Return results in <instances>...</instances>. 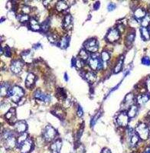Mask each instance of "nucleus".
<instances>
[{
	"instance_id": "nucleus-1",
	"label": "nucleus",
	"mask_w": 150,
	"mask_h": 153,
	"mask_svg": "<svg viewBox=\"0 0 150 153\" xmlns=\"http://www.w3.org/2000/svg\"><path fill=\"white\" fill-rule=\"evenodd\" d=\"M2 137L4 142V146L8 149H12L17 145V140L10 130H6L4 132Z\"/></svg>"
},
{
	"instance_id": "nucleus-2",
	"label": "nucleus",
	"mask_w": 150,
	"mask_h": 153,
	"mask_svg": "<svg viewBox=\"0 0 150 153\" xmlns=\"http://www.w3.org/2000/svg\"><path fill=\"white\" fill-rule=\"evenodd\" d=\"M24 90L23 89L20 87L19 86H13L11 87L8 96H9V98L12 100L14 103H19L23 96H24Z\"/></svg>"
},
{
	"instance_id": "nucleus-3",
	"label": "nucleus",
	"mask_w": 150,
	"mask_h": 153,
	"mask_svg": "<svg viewBox=\"0 0 150 153\" xmlns=\"http://www.w3.org/2000/svg\"><path fill=\"white\" fill-rule=\"evenodd\" d=\"M136 132L143 140H146L149 136V129L145 122H139L136 127Z\"/></svg>"
},
{
	"instance_id": "nucleus-4",
	"label": "nucleus",
	"mask_w": 150,
	"mask_h": 153,
	"mask_svg": "<svg viewBox=\"0 0 150 153\" xmlns=\"http://www.w3.org/2000/svg\"><path fill=\"white\" fill-rule=\"evenodd\" d=\"M57 136V131L55 130L54 127H52L50 125H48L45 127L44 133H43V137L45 140L47 142L53 141L55 138Z\"/></svg>"
},
{
	"instance_id": "nucleus-5",
	"label": "nucleus",
	"mask_w": 150,
	"mask_h": 153,
	"mask_svg": "<svg viewBox=\"0 0 150 153\" xmlns=\"http://www.w3.org/2000/svg\"><path fill=\"white\" fill-rule=\"evenodd\" d=\"M88 64L91 69L94 71L100 70L103 67V61L98 56L92 55L88 59Z\"/></svg>"
},
{
	"instance_id": "nucleus-6",
	"label": "nucleus",
	"mask_w": 150,
	"mask_h": 153,
	"mask_svg": "<svg viewBox=\"0 0 150 153\" xmlns=\"http://www.w3.org/2000/svg\"><path fill=\"white\" fill-rule=\"evenodd\" d=\"M98 42L96 38H90L84 42V48L89 52H97L98 51Z\"/></svg>"
},
{
	"instance_id": "nucleus-7",
	"label": "nucleus",
	"mask_w": 150,
	"mask_h": 153,
	"mask_svg": "<svg viewBox=\"0 0 150 153\" xmlns=\"http://www.w3.org/2000/svg\"><path fill=\"white\" fill-rule=\"evenodd\" d=\"M120 33L117 29H111L109 30L107 35V40L109 42H114L119 40Z\"/></svg>"
},
{
	"instance_id": "nucleus-8",
	"label": "nucleus",
	"mask_w": 150,
	"mask_h": 153,
	"mask_svg": "<svg viewBox=\"0 0 150 153\" xmlns=\"http://www.w3.org/2000/svg\"><path fill=\"white\" fill-rule=\"evenodd\" d=\"M129 116L127 115V112H121L117 117V122L118 126L121 127H126L129 122Z\"/></svg>"
},
{
	"instance_id": "nucleus-9",
	"label": "nucleus",
	"mask_w": 150,
	"mask_h": 153,
	"mask_svg": "<svg viewBox=\"0 0 150 153\" xmlns=\"http://www.w3.org/2000/svg\"><path fill=\"white\" fill-rule=\"evenodd\" d=\"M128 136H129V142L130 146H136L138 144L139 141V137L136 134V132H134L133 129H129L128 130Z\"/></svg>"
},
{
	"instance_id": "nucleus-10",
	"label": "nucleus",
	"mask_w": 150,
	"mask_h": 153,
	"mask_svg": "<svg viewBox=\"0 0 150 153\" xmlns=\"http://www.w3.org/2000/svg\"><path fill=\"white\" fill-rule=\"evenodd\" d=\"M32 145H33L32 140L28 138L23 143H21L19 146L21 153H29L32 148Z\"/></svg>"
},
{
	"instance_id": "nucleus-11",
	"label": "nucleus",
	"mask_w": 150,
	"mask_h": 153,
	"mask_svg": "<svg viewBox=\"0 0 150 153\" xmlns=\"http://www.w3.org/2000/svg\"><path fill=\"white\" fill-rule=\"evenodd\" d=\"M23 67V62L20 60L13 61L10 66V69L14 74H19L21 71Z\"/></svg>"
},
{
	"instance_id": "nucleus-12",
	"label": "nucleus",
	"mask_w": 150,
	"mask_h": 153,
	"mask_svg": "<svg viewBox=\"0 0 150 153\" xmlns=\"http://www.w3.org/2000/svg\"><path fill=\"white\" fill-rule=\"evenodd\" d=\"M5 120H7L8 122L11 123V124H15V123H16V112H15V110L14 108L10 109V110L5 113Z\"/></svg>"
},
{
	"instance_id": "nucleus-13",
	"label": "nucleus",
	"mask_w": 150,
	"mask_h": 153,
	"mask_svg": "<svg viewBox=\"0 0 150 153\" xmlns=\"http://www.w3.org/2000/svg\"><path fill=\"white\" fill-rule=\"evenodd\" d=\"M34 96H35V99L42 100L44 101V102H45V103H49L51 100L50 95L46 94V93H44L43 92H41L40 90H37L35 92Z\"/></svg>"
},
{
	"instance_id": "nucleus-14",
	"label": "nucleus",
	"mask_w": 150,
	"mask_h": 153,
	"mask_svg": "<svg viewBox=\"0 0 150 153\" xmlns=\"http://www.w3.org/2000/svg\"><path fill=\"white\" fill-rule=\"evenodd\" d=\"M27 127H28V126H27L26 122H25V121H19V122H17L15 124V131L18 133L20 134L24 133L26 131Z\"/></svg>"
},
{
	"instance_id": "nucleus-15",
	"label": "nucleus",
	"mask_w": 150,
	"mask_h": 153,
	"mask_svg": "<svg viewBox=\"0 0 150 153\" xmlns=\"http://www.w3.org/2000/svg\"><path fill=\"white\" fill-rule=\"evenodd\" d=\"M21 57L22 61L28 64H31L33 61V56L30 51H24L21 53Z\"/></svg>"
},
{
	"instance_id": "nucleus-16",
	"label": "nucleus",
	"mask_w": 150,
	"mask_h": 153,
	"mask_svg": "<svg viewBox=\"0 0 150 153\" xmlns=\"http://www.w3.org/2000/svg\"><path fill=\"white\" fill-rule=\"evenodd\" d=\"M63 27L66 30H70L72 27V16L70 14H67L65 15L63 20Z\"/></svg>"
},
{
	"instance_id": "nucleus-17",
	"label": "nucleus",
	"mask_w": 150,
	"mask_h": 153,
	"mask_svg": "<svg viewBox=\"0 0 150 153\" xmlns=\"http://www.w3.org/2000/svg\"><path fill=\"white\" fill-rule=\"evenodd\" d=\"M62 146V142L60 139H57L51 145V151L52 153H60Z\"/></svg>"
},
{
	"instance_id": "nucleus-18",
	"label": "nucleus",
	"mask_w": 150,
	"mask_h": 153,
	"mask_svg": "<svg viewBox=\"0 0 150 153\" xmlns=\"http://www.w3.org/2000/svg\"><path fill=\"white\" fill-rule=\"evenodd\" d=\"M29 27L31 30L33 31H40L41 30V25L38 23V22L37 21V19H35V18H31L29 20Z\"/></svg>"
},
{
	"instance_id": "nucleus-19",
	"label": "nucleus",
	"mask_w": 150,
	"mask_h": 153,
	"mask_svg": "<svg viewBox=\"0 0 150 153\" xmlns=\"http://www.w3.org/2000/svg\"><path fill=\"white\" fill-rule=\"evenodd\" d=\"M146 12L145 10L143 8H137L135 11H134V17L136 20L139 19H143L146 15Z\"/></svg>"
},
{
	"instance_id": "nucleus-20",
	"label": "nucleus",
	"mask_w": 150,
	"mask_h": 153,
	"mask_svg": "<svg viewBox=\"0 0 150 153\" xmlns=\"http://www.w3.org/2000/svg\"><path fill=\"white\" fill-rule=\"evenodd\" d=\"M35 82V74H32V73H29L26 76V80H25V85H26L27 87H31L33 86Z\"/></svg>"
},
{
	"instance_id": "nucleus-21",
	"label": "nucleus",
	"mask_w": 150,
	"mask_h": 153,
	"mask_svg": "<svg viewBox=\"0 0 150 153\" xmlns=\"http://www.w3.org/2000/svg\"><path fill=\"white\" fill-rule=\"evenodd\" d=\"M133 100H134V96L133 93H129L125 97V105H126V108L130 107L131 106L133 105Z\"/></svg>"
},
{
	"instance_id": "nucleus-22",
	"label": "nucleus",
	"mask_w": 150,
	"mask_h": 153,
	"mask_svg": "<svg viewBox=\"0 0 150 153\" xmlns=\"http://www.w3.org/2000/svg\"><path fill=\"white\" fill-rule=\"evenodd\" d=\"M150 98L149 93H145V94H143V95L139 96L138 97L136 98V101H137V104H144L147 102Z\"/></svg>"
},
{
	"instance_id": "nucleus-23",
	"label": "nucleus",
	"mask_w": 150,
	"mask_h": 153,
	"mask_svg": "<svg viewBox=\"0 0 150 153\" xmlns=\"http://www.w3.org/2000/svg\"><path fill=\"white\" fill-rule=\"evenodd\" d=\"M138 112V106L136 105H133L129 108L127 115L129 118H134Z\"/></svg>"
},
{
	"instance_id": "nucleus-24",
	"label": "nucleus",
	"mask_w": 150,
	"mask_h": 153,
	"mask_svg": "<svg viewBox=\"0 0 150 153\" xmlns=\"http://www.w3.org/2000/svg\"><path fill=\"white\" fill-rule=\"evenodd\" d=\"M69 41H70V38L68 36H65V37H62L59 41V47L61 48H66L69 45Z\"/></svg>"
},
{
	"instance_id": "nucleus-25",
	"label": "nucleus",
	"mask_w": 150,
	"mask_h": 153,
	"mask_svg": "<svg viewBox=\"0 0 150 153\" xmlns=\"http://www.w3.org/2000/svg\"><path fill=\"white\" fill-rule=\"evenodd\" d=\"M10 89V85L8 83H3L1 86V96H5L9 94Z\"/></svg>"
},
{
	"instance_id": "nucleus-26",
	"label": "nucleus",
	"mask_w": 150,
	"mask_h": 153,
	"mask_svg": "<svg viewBox=\"0 0 150 153\" xmlns=\"http://www.w3.org/2000/svg\"><path fill=\"white\" fill-rule=\"evenodd\" d=\"M55 8H56V9L58 12H62V11H64V10L67 9V8H68V5H67L66 2H64V1H59V2H57L56 5H55Z\"/></svg>"
},
{
	"instance_id": "nucleus-27",
	"label": "nucleus",
	"mask_w": 150,
	"mask_h": 153,
	"mask_svg": "<svg viewBox=\"0 0 150 153\" xmlns=\"http://www.w3.org/2000/svg\"><path fill=\"white\" fill-rule=\"evenodd\" d=\"M84 77L89 83H93L96 80V74L93 71L87 72L84 75Z\"/></svg>"
},
{
	"instance_id": "nucleus-28",
	"label": "nucleus",
	"mask_w": 150,
	"mask_h": 153,
	"mask_svg": "<svg viewBox=\"0 0 150 153\" xmlns=\"http://www.w3.org/2000/svg\"><path fill=\"white\" fill-rule=\"evenodd\" d=\"M123 56H122L119 58V60L118 61V62H117V64L115 66L114 70H113V72H114L115 74H117V73H119L121 71L122 67H123Z\"/></svg>"
},
{
	"instance_id": "nucleus-29",
	"label": "nucleus",
	"mask_w": 150,
	"mask_h": 153,
	"mask_svg": "<svg viewBox=\"0 0 150 153\" xmlns=\"http://www.w3.org/2000/svg\"><path fill=\"white\" fill-rule=\"evenodd\" d=\"M135 38V32L134 31H130L129 33L127 34L126 38V43L127 45H130Z\"/></svg>"
},
{
	"instance_id": "nucleus-30",
	"label": "nucleus",
	"mask_w": 150,
	"mask_h": 153,
	"mask_svg": "<svg viewBox=\"0 0 150 153\" xmlns=\"http://www.w3.org/2000/svg\"><path fill=\"white\" fill-rule=\"evenodd\" d=\"M140 31L143 39H144L145 41H148V40L150 38V34L149 32V30H148L146 28H143V27H142L140 29Z\"/></svg>"
},
{
	"instance_id": "nucleus-31",
	"label": "nucleus",
	"mask_w": 150,
	"mask_h": 153,
	"mask_svg": "<svg viewBox=\"0 0 150 153\" xmlns=\"http://www.w3.org/2000/svg\"><path fill=\"white\" fill-rule=\"evenodd\" d=\"M78 57L80 59H81L82 61H87L89 59V55L87 51L85 50V49H81L79 52Z\"/></svg>"
},
{
	"instance_id": "nucleus-32",
	"label": "nucleus",
	"mask_w": 150,
	"mask_h": 153,
	"mask_svg": "<svg viewBox=\"0 0 150 153\" xmlns=\"http://www.w3.org/2000/svg\"><path fill=\"white\" fill-rule=\"evenodd\" d=\"M100 58H101L103 62H107V61L110 60V55L109 52L107 51H103L101 55H100Z\"/></svg>"
},
{
	"instance_id": "nucleus-33",
	"label": "nucleus",
	"mask_w": 150,
	"mask_h": 153,
	"mask_svg": "<svg viewBox=\"0 0 150 153\" xmlns=\"http://www.w3.org/2000/svg\"><path fill=\"white\" fill-rule=\"evenodd\" d=\"M28 138H29V137H28V134L26 133L21 134V135L19 136V138L17 139V145L19 146H19H20L21 143H23Z\"/></svg>"
},
{
	"instance_id": "nucleus-34",
	"label": "nucleus",
	"mask_w": 150,
	"mask_h": 153,
	"mask_svg": "<svg viewBox=\"0 0 150 153\" xmlns=\"http://www.w3.org/2000/svg\"><path fill=\"white\" fill-rule=\"evenodd\" d=\"M149 23H150V14H148L146 15L145 18L142 20L141 25H142V27H143V28H146V27L149 26Z\"/></svg>"
},
{
	"instance_id": "nucleus-35",
	"label": "nucleus",
	"mask_w": 150,
	"mask_h": 153,
	"mask_svg": "<svg viewBox=\"0 0 150 153\" xmlns=\"http://www.w3.org/2000/svg\"><path fill=\"white\" fill-rule=\"evenodd\" d=\"M18 19H19V21H20L21 22H22V23L27 22L28 21H29V20H30L29 15H25V14L19 15V16H18Z\"/></svg>"
},
{
	"instance_id": "nucleus-36",
	"label": "nucleus",
	"mask_w": 150,
	"mask_h": 153,
	"mask_svg": "<svg viewBox=\"0 0 150 153\" xmlns=\"http://www.w3.org/2000/svg\"><path fill=\"white\" fill-rule=\"evenodd\" d=\"M21 9L22 11V12H23V14L25 15H28L29 12H31V7L29 5H22V7H21Z\"/></svg>"
},
{
	"instance_id": "nucleus-37",
	"label": "nucleus",
	"mask_w": 150,
	"mask_h": 153,
	"mask_svg": "<svg viewBox=\"0 0 150 153\" xmlns=\"http://www.w3.org/2000/svg\"><path fill=\"white\" fill-rule=\"evenodd\" d=\"M41 30L42 31H47L49 29V22H48V21H45L41 25Z\"/></svg>"
},
{
	"instance_id": "nucleus-38",
	"label": "nucleus",
	"mask_w": 150,
	"mask_h": 153,
	"mask_svg": "<svg viewBox=\"0 0 150 153\" xmlns=\"http://www.w3.org/2000/svg\"><path fill=\"white\" fill-rule=\"evenodd\" d=\"M142 63L143 65H146V66H149L150 65V58L147 56H145V57H143L142 59Z\"/></svg>"
},
{
	"instance_id": "nucleus-39",
	"label": "nucleus",
	"mask_w": 150,
	"mask_h": 153,
	"mask_svg": "<svg viewBox=\"0 0 150 153\" xmlns=\"http://www.w3.org/2000/svg\"><path fill=\"white\" fill-rule=\"evenodd\" d=\"M48 40L51 41V42H55V41H57V35H55L54 34H51L50 35L48 36Z\"/></svg>"
},
{
	"instance_id": "nucleus-40",
	"label": "nucleus",
	"mask_w": 150,
	"mask_h": 153,
	"mask_svg": "<svg viewBox=\"0 0 150 153\" xmlns=\"http://www.w3.org/2000/svg\"><path fill=\"white\" fill-rule=\"evenodd\" d=\"M77 116H80V117H81L83 115V110H82V108H81V106L80 105H77Z\"/></svg>"
},
{
	"instance_id": "nucleus-41",
	"label": "nucleus",
	"mask_w": 150,
	"mask_h": 153,
	"mask_svg": "<svg viewBox=\"0 0 150 153\" xmlns=\"http://www.w3.org/2000/svg\"><path fill=\"white\" fill-rule=\"evenodd\" d=\"M145 86L149 93H150V76H148L147 79L145 80Z\"/></svg>"
},
{
	"instance_id": "nucleus-42",
	"label": "nucleus",
	"mask_w": 150,
	"mask_h": 153,
	"mask_svg": "<svg viewBox=\"0 0 150 153\" xmlns=\"http://www.w3.org/2000/svg\"><path fill=\"white\" fill-rule=\"evenodd\" d=\"M4 54H5V56H7V57H10V56H11V50H10V48H9V47H6V48H5Z\"/></svg>"
},
{
	"instance_id": "nucleus-43",
	"label": "nucleus",
	"mask_w": 150,
	"mask_h": 153,
	"mask_svg": "<svg viewBox=\"0 0 150 153\" xmlns=\"http://www.w3.org/2000/svg\"><path fill=\"white\" fill-rule=\"evenodd\" d=\"M115 8H116V5L113 4V3H109V5H107V9H108V11H113Z\"/></svg>"
},
{
	"instance_id": "nucleus-44",
	"label": "nucleus",
	"mask_w": 150,
	"mask_h": 153,
	"mask_svg": "<svg viewBox=\"0 0 150 153\" xmlns=\"http://www.w3.org/2000/svg\"><path fill=\"white\" fill-rule=\"evenodd\" d=\"M101 153H111V152H110V151L109 150L108 148H103V149L102 152H101Z\"/></svg>"
},
{
	"instance_id": "nucleus-45",
	"label": "nucleus",
	"mask_w": 150,
	"mask_h": 153,
	"mask_svg": "<svg viewBox=\"0 0 150 153\" xmlns=\"http://www.w3.org/2000/svg\"><path fill=\"white\" fill-rule=\"evenodd\" d=\"M64 80H65L66 81H67V80H68V76H67V73H64Z\"/></svg>"
},
{
	"instance_id": "nucleus-46",
	"label": "nucleus",
	"mask_w": 150,
	"mask_h": 153,
	"mask_svg": "<svg viewBox=\"0 0 150 153\" xmlns=\"http://www.w3.org/2000/svg\"><path fill=\"white\" fill-rule=\"evenodd\" d=\"M99 5H100V3H99V2H97V3H96V5H94V9H98V8H99Z\"/></svg>"
},
{
	"instance_id": "nucleus-47",
	"label": "nucleus",
	"mask_w": 150,
	"mask_h": 153,
	"mask_svg": "<svg viewBox=\"0 0 150 153\" xmlns=\"http://www.w3.org/2000/svg\"><path fill=\"white\" fill-rule=\"evenodd\" d=\"M57 110H58V109H57V110H54V112H57ZM57 117H58V116H59V117H61V113H60V112H58V114L57 115Z\"/></svg>"
},
{
	"instance_id": "nucleus-48",
	"label": "nucleus",
	"mask_w": 150,
	"mask_h": 153,
	"mask_svg": "<svg viewBox=\"0 0 150 153\" xmlns=\"http://www.w3.org/2000/svg\"><path fill=\"white\" fill-rule=\"evenodd\" d=\"M143 153H150V148H147Z\"/></svg>"
}]
</instances>
